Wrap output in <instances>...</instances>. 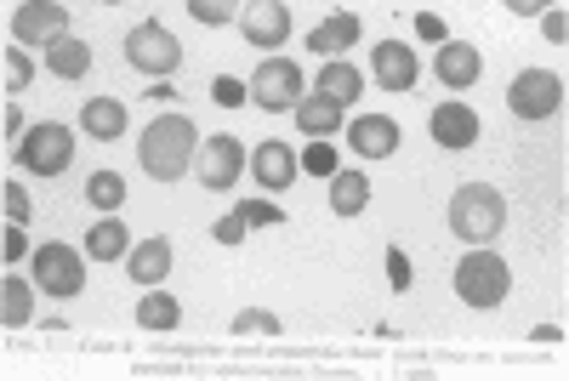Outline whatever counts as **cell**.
Returning <instances> with one entry per match:
<instances>
[{"label":"cell","instance_id":"obj_2","mask_svg":"<svg viewBox=\"0 0 569 381\" xmlns=\"http://www.w3.org/2000/svg\"><path fill=\"white\" fill-rule=\"evenodd\" d=\"M507 228V194L490 182H461L450 194V233L467 245H490Z\"/></svg>","mask_w":569,"mask_h":381},{"label":"cell","instance_id":"obj_15","mask_svg":"<svg viewBox=\"0 0 569 381\" xmlns=\"http://www.w3.org/2000/svg\"><path fill=\"white\" fill-rule=\"evenodd\" d=\"M433 74H439V86H450V91H467V86H479V74H485V58H479V46H467V40H439Z\"/></svg>","mask_w":569,"mask_h":381},{"label":"cell","instance_id":"obj_3","mask_svg":"<svg viewBox=\"0 0 569 381\" xmlns=\"http://www.w3.org/2000/svg\"><path fill=\"white\" fill-rule=\"evenodd\" d=\"M12 160L23 171H34V177H63L74 166V131L63 120H40V126H29L18 137V154Z\"/></svg>","mask_w":569,"mask_h":381},{"label":"cell","instance_id":"obj_8","mask_svg":"<svg viewBox=\"0 0 569 381\" xmlns=\"http://www.w3.org/2000/svg\"><path fill=\"white\" fill-rule=\"evenodd\" d=\"M246 86H251V103L268 109V114H284V109L302 103V69L291 58H262Z\"/></svg>","mask_w":569,"mask_h":381},{"label":"cell","instance_id":"obj_19","mask_svg":"<svg viewBox=\"0 0 569 381\" xmlns=\"http://www.w3.org/2000/svg\"><path fill=\"white\" fill-rule=\"evenodd\" d=\"M46 69H52L58 80H86L91 74V46L80 34H58L52 46H46Z\"/></svg>","mask_w":569,"mask_h":381},{"label":"cell","instance_id":"obj_22","mask_svg":"<svg viewBox=\"0 0 569 381\" xmlns=\"http://www.w3.org/2000/svg\"><path fill=\"white\" fill-rule=\"evenodd\" d=\"M80 131H86V137H98V142L126 137V103H114V98H86V109H80Z\"/></svg>","mask_w":569,"mask_h":381},{"label":"cell","instance_id":"obj_42","mask_svg":"<svg viewBox=\"0 0 569 381\" xmlns=\"http://www.w3.org/2000/svg\"><path fill=\"white\" fill-rule=\"evenodd\" d=\"M149 98H160V103H171V98H177V86H171V80H154V86H149Z\"/></svg>","mask_w":569,"mask_h":381},{"label":"cell","instance_id":"obj_16","mask_svg":"<svg viewBox=\"0 0 569 381\" xmlns=\"http://www.w3.org/2000/svg\"><path fill=\"white\" fill-rule=\"evenodd\" d=\"M126 279H137L142 291H154V284L171 279V240H166V233H149L142 245L126 251Z\"/></svg>","mask_w":569,"mask_h":381},{"label":"cell","instance_id":"obj_30","mask_svg":"<svg viewBox=\"0 0 569 381\" xmlns=\"http://www.w3.org/2000/svg\"><path fill=\"white\" fill-rule=\"evenodd\" d=\"M302 171H313V177H337V149H330V137H308Z\"/></svg>","mask_w":569,"mask_h":381},{"label":"cell","instance_id":"obj_24","mask_svg":"<svg viewBox=\"0 0 569 381\" xmlns=\"http://www.w3.org/2000/svg\"><path fill=\"white\" fill-rule=\"evenodd\" d=\"M370 205V177L365 171H337L330 177V211L337 217H359Z\"/></svg>","mask_w":569,"mask_h":381},{"label":"cell","instance_id":"obj_13","mask_svg":"<svg viewBox=\"0 0 569 381\" xmlns=\"http://www.w3.org/2000/svg\"><path fill=\"white\" fill-rule=\"evenodd\" d=\"M427 137H433L439 149L461 154V149H472V142H479V114H472L461 98H450V103H439L433 114H427Z\"/></svg>","mask_w":569,"mask_h":381},{"label":"cell","instance_id":"obj_35","mask_svg":"<svg viewBox=\"0 0 569 381\" xmlns=\"http://www.w3.org/2000/svg\"><path fill=\"white\" fill-rule=\"evenodd\" d=\"M217 245H240L246 240V222H240V211H228V217H217Z\"/></svg>","mask_w":569,"mask_h":381},{"label":"cell","instance_id":"obj_4","mask_svg":"<svg viewBox=\"0 0 569 381\" xmlns=\"http://www.w3.org/2000/svg\"><path fill=\"white\" fill-rule=\"evenodd\" d=\"M512 291V268L496 257V251H467L461 268H456V297L467 308H501Z\"/></svg>","mask_w":569,"mask_h":381},{"label":"cell","instance_id":"obj_9","mask_svg":"<svg viewBox=\"0 0 569 381\" xmlns=\"http://www.w3.org/2000/svg\"><path fill=\"white\" fill-rule=\"evenodd\" d=\"M246 160H251V154L240 149V137L217 131V137H206V142H200V160H194V171H200V182L211 188V194H228V188L240 182Z\"/></svg>","mask_w":569,"mask_h":381},{"label":"cell","instance_id":"obj_27","mask_svg":"<svg viewBox=\"0 0 569 381\" xmlns=\"http://www.w3.org/2000/svg\"><path fill=\"white\" fill-rule=\"evenodd\" d=\"M86 205L91 211H120L126 205V177L120 171H98L86 182Z\"/></svg>","mask_w":569,"mask_h":381},{"label":"cell","instance_id":"obj_37","mask_svg":"<svg viewBox=\"0 0 569 381\" xmlns=\"http://www.w3.org/2000/svg\"><path fill=\"white\" fill-rule=\"evenodd\" d=\"M7 222H29V194H23V182H7Z\"/></svg>","mask_w":569,"mask_h":381},{"label":"cell","instance_id":"obj_10","mask_svg":"<svg viewBox=\"0 0 569 381\" xmlns=\"http://www.w3.org/2000/svg\"><path fill=\"white\" fill-rule=\"evenodd\" d=\"M58 34H69V7L63 0H23L12 12V40L18 46H52Z\"/></svg>","mask_w":569,"mask_h":381},{"label":"cell","instance_id":"obj_29","mask_svg":"<svg viewBox=\"0 0 569 381\" xmlns=\"http://www.w3.org/2000/svg\"><path fill=\"white\" fill-rule=\"evenodd\" d=\"M233 337H284V324L268 308H240L233 313Z\"/></svg>","mask_w":569,"mask_h":381},{"label":"cell","instance_id":"obj_36","mask_svg":"<svg viewBox=\"0 0 569 381\" xmlns=\"http://www.w3.org/2000/svg\"><path fill=\"white\" fill-rule=\"evenodd\" d=\"M541 34H547L552 46H563V34H569V18H563V7H547V12H541Z\"/></svg>","mask_w":569,"mask_h":381},{"label":"cell","instance_id":"obj_34","mask_svg":"<svg viewBox=\"0 0 569 381\" xmlns=\"http://www.w3.org/2000/svg\"><path fill=\"white\" fill-rule=\"evenodd\" d=\"M410 257L399 251V245H388V284H393V291H410Z\"/></svg>","mask_w":569,"mask_h":381},{"label":"cell","instance_id":"obj_7","mask_svg":"<svg viewBox=\"0 0 569 381\" xmlns=\"http://www.w3.org/2000/svg\"><path fill=\"white\" fill-rule=\"evenodd\" d=\"M507 109H512V120H552V114L563 109V80H558L552 69H525V74H512Z\"/></svg>","mask_w":569,"mask_h":381},{"label":"cell","instance_id":"obj_21","mask_svg":"<svg viewBox=\"0 0 569 381\" xmlns=\"http://www.w3.org/2000/svg\"><path fill=\"white\" fill-rule=\"evenodd\" d=\"M291 114H297L302 137H337V131H342V103H330L325 91H313V98L302 91V103H297Z\"/></svg>","mask_w":569,"mask_h":381},{"label":"cell","instance_id":"obj_1","mask_svg":"<svg viewBox=\"0 0 569 381\" xmlns=\"http://www.w3.org/2000/svg\"><path fill=\"white\" fill-rule=\"evenodd\" d=\"M194 160H200V131H194L188 114H160L137 137V166L154 182H182L188 171H194Z\"/></svg>","mask_w":569,"mask_h":381},{"label":"cell","instance_id":"obj_31","mask_svg":"<svg viewBox=\"0 0 569 381\" xmlns=\"http://www.w3.org/2000/svg\"><path fill=\"white\" fill-rule=\"evenodd\" d=\"M240 222L246 228H284V211L273 200H240Z\"/></svg>","mask_w":569,"mask_h":381},{"label":"cell","instance_id":"obj_20","mask_svg":"<svg viewBox=\"0 0 569 381\" xmlns=\"http://www.w3.org/2000/svg\"><path fill=\"white\" fill-rule=\"evenodd\" d=\"M126 251H131V233H126V222H120L114 211H103L98 228H86V257H91V262H114V257H126Z\"/></svg>","mask_w":569,"mask_h":381},{"label":"cell","instance_id":"obj_33","mask_svg":"<svg viewBox=\"0 0 569 381\" xmlns=\"http://www.w3.org/2000/svg\"><path fill=\"white\" fill-rule=\"evenodd\" d=\"M246 98H251V86H240L233 74H217V80H211V103H217V109H240Z\"/></svg>","mask_w":569,"mask_h":381},{"label":"cell","instance_id":"obj_32","mask_svg":"<svg viewBox=\"0 0 569 381\" xmlns=\"http://www.w3.org/2000/svg\"><path fill=\"white\" fill-rule=\"evenodd\" d=\"M29 80H34L29 52H23V46H7V91H29Z\"/></svg>","mask_w":569,"mask_h":381},{"label":"cell","instance_id":"obj_23","mask_svg":"<svg viewBox=\"0 0 569 381\" xmlns=\"http://www.w3.org/2000/svg\"><path fill=\"white\" fill-rule=\"evenodd\" d=\"M319 91L330 103H359V91H365V74L348 63V58H325V69H319Z\"/></svg>","mask_w":569,"mask_h":381},{"label":"cell","instance_id":"obj_18","mask_svg":"<svg viewBox=\"0 0 569 381\" xmlns=\"http://www.w3.org/2000/svg\"><path fill=\"white\" fill-rule=\"evenodd\" d=\"M348 46H359V18H353V12H330V18L313 23V34H308V52H319V58H342Z\"/></svg>","mask_w":569,"mask_h":381},{"label":"cell","instance_id":"obj_25","mask_svg":"<svg viewBox=\"0 0 569 381\" xmlns=\"http://www.w3.org/2000/svg\"><path fill=\"white\" fill-rule=\"evenodd\" d=\"M34 291H40V284L7 273V284H0V319H7V330H23L34 319Z\"/></svg>","mask_w":569,"mask_h":381},{"label":"cell","instance_id":"obj_41","mask_svg":"<svg viewBox=\"0 0 569 381\" xmlns=\"http://www.w3.org/2000/svg\"><path fill=\"white\" fill-rule=\"evenodd\" d=\"M29 126H23V109L18 103H7V137H23Z\"/></svg>","mask_w":569,"mask_h":381},{"label":"cell","instance_id":"obj_5","mask_svg":"<svg viewBox=\"0 0 569 381\" xmlns=\"http://www.w3.org/2000/svg\"><path fill=\"white\" fill-rule=\"evenodd\" d=\"M126 63L137 69V74H149V80H171L177 69H182V46H177V34L166 29V23H131L126 29Z\"/></svg>","mask_w":569,"mask_h":381},{"label":"cell","instance_id":"obj_6","mask_svg":"<svg viewBox=\"0 0 569 381\" xmlns=\"http://www.w3.org/2000/svg\"><path fill=\"white\" fill-rule=\"evenodd\" d=\"M29 268H34V284H40V291H46V297H58V302H69V297L86 291V257H80L74 245H63V240L34 245Z\"/></svg>","mask_w":569,"mask_h":381},{"label":"cell","instance_id":"obj_17","mask_svg":"<svg viewBox=\"0 0 569 381\" xmlns=\"http://www.w3.org/2000/svg\"><path fill=\"white\" fill-rule=\"evenodd\" d=\"M348 142H353V154H365V160H388V154H399V120H388V114H359V120L348 126Z\"/></svg>","mask_w":569,"mask_h":381},{"label":"cell","instance_id":"obj_28","mask_svg":"<svg viewBox=\"0 0 569 381\" xmlns=\"http://www.w3.org/2000/svg\"><path fill=\"white\" fill-rule=\"evenodd\" d=\"M182 7H188V18L206 23V29H222V23L240 18V0H182Z\"/></svg>","mask_w":569,"mask_h":381},{"label":"cell","instance_id":"obj_38","mask_svg":"<svg viewBox=\"0 0 569 381\" xmlns=\"http://www.w3.org/2000/svg\"><path fill=\"white\" fill-rule=\"evenodd\" d=\"M23 257H34V251H29V240H23V222H12V228H7V268L23 262Z\"/></svg>","mask_w":569,"mask_h":381},{"label":"cell","instance_id":"obj_11","mask_svg":"<svg viewBox=\"0 0 569 381\" xmlns=\"http://www.w3.org/2000/svg\"><path fill=\"white\" fill-rule=\"evenodd\" d=\"M370 74H376V91H416L421 63L405 40H376L370 46Z\"/></svg>","mask_w":569,"mask_h":381},{"label":"cell","instance_id":"obj_12","mask_svg":"<svg viewBox=\"0 0 569 381\" xmlns=\"http://www.w3.org/2000/svg\"><path fill=\"white\" fill-rule=\"evenodd\" d=\"M246 166H251V177H257L262 194H284V188L297 182V171H302V154H297V149H284L279 137H268V142H257V149H251Z\"/></svg>","mask_w":569,"mask_h":381},{"label":"cell","instance_id":"obj_39","mask_svg":"<svg viewBox=\"0 0 569 381\" xmlns=\"http://www.w3.org/2000/svg\"><path fill=\"white\" fill-rule=\"evenodd\" d=\"M501 7H507L512 18H541L547 7H558V0H501Z\"/></svg>","mask_w":569,"mask_h":381},{"label":"cell","instance_id":"obj_40","mask_svg":"<svg viewBox=\"0 0 569 381\" xmlns=\"http://www.w3.org/2000/svg\"><path fill=\"white\" fill-rule=\"evenodd\" d=\"M416 29H421L427 40H450V34H445V23H439L433 12H421V18H416Z\"/></svg>","mask_w":569,"mask_h":381},{"label":"cell","instance_id":"obj_26","mask_svg":"<svg viewBox=\"0 0 569 381\" xmlns=\"http://www.w3.org/2000/svg\"><path fill=\"white\" fill-rule=\"evenodd\" d=\"M177 319H182V302L171 297V291H142V302H137V324L142 330H177Z\"/></svg>","mask_w":569,"mask_h":381},{"label":"cell","instance_id":"obj_14","mask_svg":"<svg viewBox=\"0 0 569 381\" xmlns=\"http://www.w3.org/2000/svg\"><path fill=\"white\" fill-rule=\"evenodd\" d=\"M240 34H246V46H257V52L284 46V34H291V12H284V0H251V7L240 12Z\"/></svg>","mask_w":569,"mask_h":381},{"label":"cell","instance_id":"obj_43","mask_svg":"<svg viewBox=\"0 0 569 381\" xmlns=\"http://www.w3.org/2000/svg\"><path fill=\"white\" fill-rule=\"evenodd\" d=\"M98 7H120V0H98Z\"/></svg>","mask_w":569,"mask_h":381}]
</instances>
